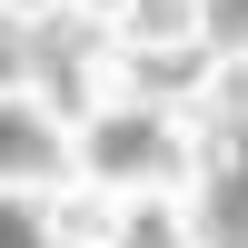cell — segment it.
<instances>
[{
  "label": "cell",
  "instance_id": "obj_1",
  "mask_svg": "<svg viewBox=\"0 0 248 248\" xmlns=\"http://www.w3.org/2000/svg\"><path fill=\"white\" fill-rule=\"evenodd\" d=\"M199 238L209 248H248V99H238V129L209 159V218H199Z\"/></svg>",
  "mask_w": 248,
  "mask_h": 248
},
{
  "label": "cell",
  "instance_id": "obj_2",
  "mask_svg": "<svg viewBox=\"0 0 248 248\" xmlns=\"http://www.w3.org/2000/svg\"><path fill=\"white\" fill-rule=\"evenodd\" d=\"M50 159H60V139L40 129L30 109H0V179L10 169H50Z\"/></svg>",
  "mask_w": 248,
  "mask_h": 248
},
{
  "label": "cell",
  "instance_id": "obj_3",
  "mask_svg": "<svg viewBox=\"0 0 248 248\" xmlns=\"http://www.w3.org/2000/svg\"><path fill=\"white\" fill-rule=\"evenodd\" d=\"M90 159H99V169H109V179H119V169H149V159H159V129H149V119H109Z\"/></svg>",
  "mask_w": 248,
  "mask_h": 248
},
{
  "label": "cell",
  "instance_id": "obj_4",
  "mask_svg": "<svg viewBox=\"0 0 248 248\" xmlns=\"http://www.w3.org/2000/svg\"><path fill=\"white\" fill-rule=\"evenodd\" d=\"M70 50H79V30H70V20H60V30H40V70H50L60 109H79V70H70Z\"/></svg>",
  "mask_w": 248,
  "mask_h": 248
},
{
  "label": "cell",
  "instance_id": "obj_5",
  "mask_svg": "<svg viewBox=\"0 0 248 248\" xmlns=\"http://www.w3.org/2000/svg\"><path fill=\"white\" fill-rule=\"evenodd\" d=\"M0 248H50V229H40V209H20V199H0Z\"/></svg>",
  "mask_w": 248,
  "mask_h": 248
},
{
  "label": "cell",
  "instance_id": "obj_6",
  "mask_svg": "<svg viewBox=\"0 0 248 248\" xmlns=\"http://www.w3.org/2000/svg\"><path fill=\"white\" fill-rule=\"evenodd\" d=\"M209 40H248V0H209Z\"/></svg>",
  "mask_w": 248,
  "mask_h": 248
}]
</instances>
